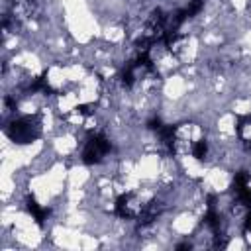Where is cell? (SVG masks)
I'll return each mask as SVG.
<instances>
[{
  "label": "cell",
  "mask_w": 251,
  "mask_h": 251,
  "mask_svg": "<svg viewBox=\"0 0 251 251\" xmlns=\"http://www.w3.org/2000/svg\"><path fill=\"white\" fill-rule=\"evenodd\" d=\"M6 133L14 143H20V145L31 143L41 133V118L37 114H27V116L14 118L6 126Z\"/></svg>",
  "instance_id": "obj_1"
}]
</instances>
